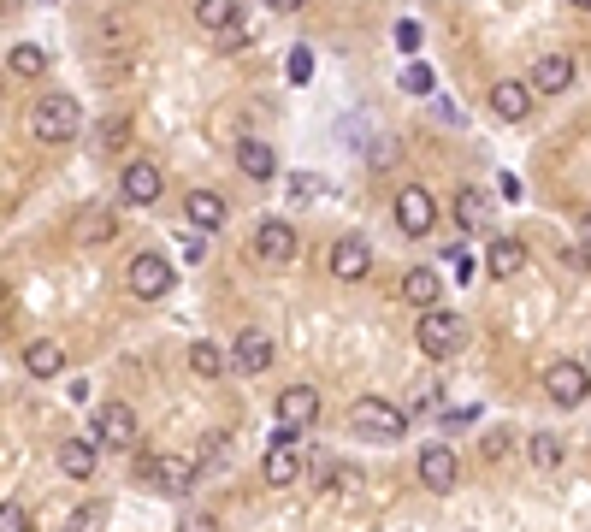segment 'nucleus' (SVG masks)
<instances>
[{"label": "nucleus", "instance_id": "1", "mask_svg": "<svg viewBox=\"0 0 591 532\" xmlns=\"http://www.w3.org/2000/svg\"><path fill=\"white\" fill-rule=\"evenodd\" d=\"M77 131H83V107H77L71 95H42V101L30 107V136H36V142L66 148Z\"/></svg>", "mask_w": 591, "mask_h": 532}, {"label": "nucleus", "instance_id": "2", "mask_svg": "<svg viewBox=\"0 0 591 532\" xmlns=\"http://www.w3.org/2000/svg\"><path fill=\"white\" fill-rule=\"evenodd\" d=\"M349 426H355L361 438L391 444V438H402V426H408V408H396L391 397H355L349 402Z\"/></svg>", "mask_w": 591, "mask_h": 532}, {"label": "nucleus", "instance_id": "3", "mask_svg": "<svg viewBox=\"0 0 591 532\" xmlns=\"http://www.w3.org/2000/svg\"><path fill=\"white\" fill-rule=\"evenodd\" d=\"M414 343H420L432 361H450L461 343H467V332H461L456 314H444V308H426V314H420V326H414Z\"/></svg>", "mask_w": 591, "mask_h": 532}, {"label": "nucleus", "instance_id": "4", "mask_svg": "<svg viewBox=\"0 0 591 532\" xmlns=\"http://www.w3.org/2000/svg\"><path fill=\"white\" fill-rule=\"evenodd\" d=\"M544 397L556 408H580L591 397V367L586 361H550L544 367Z\"/></svg>", "mask_w": 591, "mask_h": 532}, {"label": "nucleus", "instance_id": "5", "mask_svg": "<svg viewBox=\"0 0 591 532\" xmlns=\"http://www.w3.org/2000/svg\"><path fill=\"white\" fill-rule=\"evenodd\" d=\"M172 284H178V272H172V261L166 255H136L131 261V296H142V302H166L172 296Z\"/></svg>", "mask_w": 591, "mask_h": 532}, {"label": "nucleus", "instance_id": "6", "mask_svg": "<svg viewBox=\"0 0 591 532\" xmlns=\"http://www.w3.org/2000/svg\"><path fill=\"white\" fill-rule=\"evenodd\" d=\"M261 473H266V485H272V491H284V485H296V479H302V456H296V432H290V426H278V432H272Z\"/></svg>", "mask_w": 591, "mask_h": 532}, {"label": "nucleus", "instance_id": "7", "mask_svg": "<svg viewBox=\"0 0 591 532\" xmlns=\"http://www.w3.org/2000/svg\"><path fill=\"white\" fill-rule=\"evenodd\" d=\"M196 473H201V462H190V456H142V479L160 485L166 497H184L196 485Z\"/></svg>", "mask_w": 591, "mask_h": 532}, {"label": "nucleus", "instance_id": "8", "mask_svg": "<svg viewBox=\"0 0 591 532\" xmlns=\"http://www.w3.org/2000/svg\"><path fill=\"white\" fill-rule=\"evenodd\" d=\"M432 225H438V201L426 196L420 184H402V196H396V231L402 237H432Z\"/></svg>", "mask_w": 591, "mask_h": 532}, {"label": "nucleus", "instance_id": "9", "mask_svg": "<svg viewBox=\"0 0 591 532\" xmlns=\"http://www.w3.org/2000/svg\"><path fill=\"white\" fill-rule=\"evenodd\" d=\"M136 438H142V426H136V414L125 402L95 408V444H101V450H131Z\"/></svg>", "mask_w": 591, "mask_h": 532}, {"label": "nucleus", "instance_id": "10", "mask_svg": "<svg viewBox=\"0 0 591 532\" xmlns=\"http://www.w3.org/2000/svg\"><path fill=\"white\" fill-rule=\"evenodd\" d=\"M456 479H461V462H456L450 444H426V450H420V485H426L432 497H450Z\"/></svg>", "mask_w": 591, "mask_h": 532}, {"label": "nucleus", "instance_id": "11", "mask_svg": "<svg viewBox=\"0 0 591 532\" xmlns=\"http://www.w3.org/2000/svg\"><path fill=\"white\" fill-rule=\"evenodd\" d=\"M249 249H255V261H266V266H290L296 261V231H290L284 219H261L255 237H249Z\"/></svg>", "mask_w": 591, "mask_h": 532}, {"label": "nucleus", "instance_id": "12", "mask_svg": "<svg viewBox=\"0 0 591 532\" xmlns=\"http://www.w3.org/2000/svg\"><path fill=\"white\" fill-rule=\"evenodd\" d=\"M326 266H331V278H337V284H361V278L373 272V249H367L361 237H337V243H331V255H326Z\"/></svg>", "mask_w": 591, "mask_h": 532}, {"label": "nucleus", "instance_id": "13", "mask_svg": "<svg viewBox=\"0 0 591 532\" xmlns=\"http://www.w3.org/2000/svg\"><path fill=\"white\" fill-rule=\"evenodd\" d=\"M119 190H125L131 207H154V201L166 196V172H160L154 160H131V166H125V178H119Z\"/></svg>", "mask_w": 591, "mask_h": 532}, {"label": "nucleus", "instance_id": "14", "mask_svg": "<svg viewBox=\"0 0 591 532\" xmlns=\"http://www.w3.org/2000/svg\"><path fill=\"white\" fill-rule=\"evenodd\" d=\"M532 95H538L532 83H515V77H497V83H491V113H497L503 125H521L526 113H532Z\"/></svg>", "mask_w": 591, "mask_h": 532}, {"label": "nucleus", "instance_id": "15", "mask_svg": "<svg viewBox=\"0 0 591 532\" xmlns=\"http://www.w3.org/2000/svg\"><path fill=\"white\" fill-rule=\"evenodd\" d=\"M314 420H320V391H314V385H290V391L278 397V426L308 432Z\"/></svg>", "mask_w": 591, "mask_h": 532}, {"label": "nucleus", "instance_id": "16", "mask_svg": "<svg viewBox=\"0 0 591 532\" xmlns=\"http://www.w3.org/2000/svg\"><path fill=\"white\" fill-rule=\"evenodd\" d=\"M402 302H414L420 314L438 308V302H444V278H438L432 266H408V272H402Z\"/></svg>", "mask_w": 591, "mask_h": 532}, {"label": "nucleus", "instance_id": "17", "mask_svg": "<svg viewBox=\"0 0 591 532\" xmlns=\"http://www.w3.org/2000/svg\"><path fill=\"white\" fill-rule=\"evenodd\" d=\"M184 219H190L196 231H219V225L231 219V201L219 196V190H190V201H184Z\"/></svg>", "mask_w": 591, "mask_h": 532}, {"label": "nucleus", "instance_id": "18", "mask_svg": "<svg viewBox=\"0 0 591 532\" xmlns=\"http://www.w3.org/2000/svg\"><path fill=\"white\" fill-rule=\"evenodd\" d=\"M24 373H30V379H60V373H66V349H60L54 337L24 343Z\"/></svg>", "mask_w": 591, "mask_h": 532}, {"label": "nucleus", "instance_id": "19", "mask_svg": "<svg viewBox=\"0 0 591 532\" xmlns=\"http://www.w3.org/2000/svg\"><path fill=\"white\" fill-rule=\"evenodd\" d=\"M526 83H532L538 95H562V89L574 83V60H568V54H544V60L532 66V77H526Z\"/></svg>", "mask_w": 591, "mask_h": 532}, {"label": "nucleus", "instance_id": "20", "mask_svg": "<svg viewBox=\"0 0 591 532\" xmlns=\"http://www.w3.org/2000/svg\"><path fill=\"white\" fill-rule=\"evenodd\" d=\"M521 266H526L521 237H491V249H485V272H491V278H515Z\"/></svg>", "mask_w": 591, "mask_h": 532}, {"label": "nucleus", "instance_id": "21", "mask_svg": "<svg viewBox=\"0 0 591 532\" xmlns=\"http://www.w3.org/2000/svg\"><path fill=\"white\" fill-rule=\"evenodd\" d=\"M231 355H237V373H266L278 349H272V337L266 332H243L237 343H231Z\"/></svg>", "mask_w": 591, "mask_h": 532}, {"label": "nucleus", "instance_id": "22", "mask_svg": "<svg viewBox=\"0 0 591 532\" xmlns=\"http://www.w3.org/2000/svg\"><path fill=\"white\" fill-rule=\"evenodd\" d=\"M456 219L467 225V231H491V225H497L491 196H485V190H473V184H467V190H456Z\"/></svg>", "mask_w": 591, "mask_h": 532}, {"label": "nucleus", "instance_id": "23", "mask_svg": "<svg viewBox=\"0 0 591 532\" xmlns=\"http://www.w3.org/2000/svg\"><path fill=\"white\" fill-rule=\"evenodd\" d=\"M231 367H237L231 349H219V343H190V373H196V379H225Z\"/></svg>", "mask_w": 591, "mask_h": 532}, {"label": "nucleus", "instance_id": "24", "mask_svg": "<svg viewBox=\"0 0 591 532\" xmlns=\"http://www.w3.org/2000/svg\"><path fill=\"white\" fill-rule=\"evenodd\" d=\"M95 450H101V444H95V432H89V438H66V444H60V467H66V479H89V473H95Z\"/></svg>", "mask_w": 591, "mask_h": 532}, {"label": "nucleus", "instance_id": "25", "mask_svg": "<svg viewBox=\"0 0 591 532\" xmlns=\"http://www.w3.org/2000/svg\"><path fill=\"white\" fill-rule=\"evenodd\" d=\"M243 18V0H196V24L207 36H219V30H231Z\"/></svg>", "mask_w": 591, "mask_h": 532}, {"label": "nucleus", "instance_id": "26", "mask_svg": "<svg viewBox=\"0 0 591 532\" xmlns=\"http://www.w3.org/2000/svg\"><path fill=\"white\" fill-rule=\"evenodd\" d=\"M237 166H243L249 178H272V172H278V154L266 148L261 136H243V142H237Z\"/></svg>", "mask_w": 591, "mask_h": 532}, {"label": "nucleus", "instance_id": "27", "mask_svg": "<svg viewBox=\"0 0 591 532\" xmlns=\"http://www.w3.org/2000/svg\"><path fill=\"white\" fill-rule=\"evenodd\" d=\"M113 231H119V207H89L77 219V243H107Z\"/></svg>", "mask_w": 591, "mask_h": 532}, {"label": "nucleus", "instance_id": "28", "mask_svg": "<svg viewBox=\"0 0 591 532\" xmlns=\"http://www.w3.org/2000/svg\"><path fill=\"white\" fill-rule=\"evenodd\" d=\"M6 71H12V77H42V71H48V54H42L36 42H12V48H6Z\"/></svg>", "mask_w": 591, "mask_h": 532}, {"label": "nucleus", "instance_id": "29", "mask_svg": "<svg viewBox=\"0 0 591 532\" xmlns=\"http://www.w3.org/2000/svg\"><path fill=\"white\" fill-rule=\"evenodd\" d=\"M526 456H532L538 473H550V467H562V438H556V432H532V438H526Z\"/></svg>", "mask_w": 591, "mask_h": 532}, {"label": "nucleus", "instance_id": "30", "mask_svg": "<svg viewBox=\"0 0 591 532\" xmlns=\"http://www.w3.org/2000/svg\"><path fill=\"white\" fill-rule=\"evenodd\" d=\"M101 527H107V503H83L66 521V532H101Z\"/></svg>", "mask_w": 591, "mask_h": 532}, {"label": "nucleus", "instance_id": "31", "mask_svg": "<svg viewBox=\"0 0 591 532\" xmlns=\"http://www.w3.org/2000/svg\"><path fill=\"white\" fill-rule=\"evenodd\" d=\"M402 89H408V95H432V89H438V77H432V66H420V60H414V66H402Z\"/></svg>", "mask_w": 591, "mask_h": 532}, {"label": "nucleus", "instance_id": "32", "mask_svg": "<svg viewBox=\"0 0 591 532\" xmlns=\"http://www.w3.org/2000/svg\"><path fill=\"white\" fill-rule=\"evenodd\" d=\"M125 142H131V119H125V113H113V119L101 125V154H107V148H125Z\"/></svg>", "mask_w": 591, "mask_h": 532}, {"label": "nucleus", "instance_id": "33", "mask_svg": "<svg viewBox=\"0 0 591 532\" xmlns=\"http://www.w3.org/2000/svg\"><path fill=\"white\" fill-rule=\"evenodd\" d=\"M255 30H261L255 18H237V24H231V30H219L213 42H219V48H243V42H255Z\"/></svg>", "mask_w": 591, "mask_h": 532}, {"label": "nucleus", "instance_id": "34", "mask_svg": "<svg viewBox=\"0 0 591 532\" xmlns=\"http://www.w3.org/2000/svg\"><path fill=\"white\" fill-rule=\"evenodd\" d=\"M326 491H331V497H355V491H361V473H349V467H331V473H326Z\"/></svg>", "mask_w": 591, "mask_h": 532}, {"label": "nucleus", "instance_id": "35", "mask_svg": "<svg viewBox=\"0 0 591 532\" xmlns=\"http://www.w3.org/2000/svg\"><path fill=\"white\" fill-rule=\"evenodd\" d=\"M290 83H308L314 77V48H290V66H284Z\"/></svg>", "mask_w": 591, "mask_h": 532}, {"label": "nucleus", "instance_id": "36", "mask_svg": "<svg viewBox=\"0 0 591 532\" xmlns=\"http://www.w3.org/2000/svg\"><path fill=\"white\" fill-rule=\"evenodd\" d=\"M0 532H30V515H24L18 503H6V509H0Z\"/></svg>", "mask_w": 591, "mask_h": 532}, {"label": "nucleus", "instance_id": "37", "mask_svg": "<svg viewBox=\"0 0 591 532\" xmlns=\"http://www.w3.org/2000/svg\"><path fill=\"white\" fill-rule=\"evenodd\" d=\"M432 119H438V125H461V107L444 101V95H432Z\"/></svg>", "mask_w": 591, "mask_h": 532}, {"label": "nucleus", "instance_id": "38", "mask_svg": "<svg viewBox=\"0 0 591 532\" xmlns=\"http://www.w3.org/2000/svg\"><path fill=\"white\" fill-rule=\"evenodd\" d=\"M320 190H326V184H320V178H308V172H302V178H290V196H296V201L320 196Z\"/></svg>", "mask_w": 591, "mask_h": 532}, {"label": "nucleus", "instance_id": "39", "mask_svg": "<svg viewBox=\"0 0 591 532\" xmlns=\"http://www.w3.org/2000/svg\"><path fill=\"white\" fill-rule=\"evenodd\" d=\"M479 450H485V456H491V462H503V456H509V432H491V438H485V444H479Z\"/></svg>", "mask_w": 591, "mask_h": 532}, {"label": "nucleus", "instance_id": "40", "mask_svg": "<svg viewBox=\"0 0 591 532\" xmlns=\"http://www.w3.org/2000/svg\"><path fill=\"white\" fill-rule=\"evenodd\" d=\"M396 48L414 54V48H420V24H396Z\"/></svg>", "mask_w": 591, "mask_h": 532}, {"label": "nucleus", "instance_id": "41", "mask_svg": "<svg viewBox=\"0 0 591 532\" xmlns=\"http://www.w3.org/2000/svg\"><path fill=\"white\" fill-rule=\"evenodd\" d=\"M178 532H219V521H213V515H184V527Z\"/></svg>", "mask_w": 591, "mask_h": 532}, {"label": "nucleus", "instance_id": "42", "mask_svg": "<svg viewBox=\"0 0 591 532\" xmlns=\"http://www.w3.org/2000/svg\"><path fill=\"white\" fill-rule=\"evenodd\" d=\"M213 462H225V438H207V450H201V467H213Z\"/></svg>", "mask_w": 591, "mask_h": 532}, {"label": "nucleus", "instance_id": "43", "mask_svg": "<svg viewBox=\"0 0 591 532\" xmlns=\"http://www.w3.org/2000/svg\"><path fill=\"white\" fill-rule=\"evenodd\" d=\"M266 12H302V6H308V0H261Z\"/></svg>", "mask_w": 591, "mask_h": 532}, {"label": "nucleus", "instance_id": "44", "mask_svg": "<svg viewBox=\"0 0 591 532\" xmlns=\"http://www.w3.org/2000/svg\"><path fill=\"white\" fill-rule=\"evenodd\" d=\"M568 6H580V12H591V0H568Z\"/></svg>", "mask_w": 591, "mask_h": 532}, {"label": "nucleus", "instance_id": "45", "mask_svg": "<svg viewBox=\"0 0 591 532\" xmlns=\"http://www.w3.org/2000/svg\"><path fill=\"white\" fill-rule=\"evenodd\" d=\"M586 237H591V219H586Z\"/></svg>", "mask_w": 591, "mask_h": 532}, {"label": "nucleus", "instance_id": "46", "mask_svg": "<svg viewBox=\"0 0 591 532\" xmlns=\"http://www.w3.org/2000/svg\"><path fill=\"white\" fill-rule=\"evenodd\" d=\"M586 367H591V361H586Z\"/></svg>", "mask_w": 591, "mask_h": 532}]
</instances>
